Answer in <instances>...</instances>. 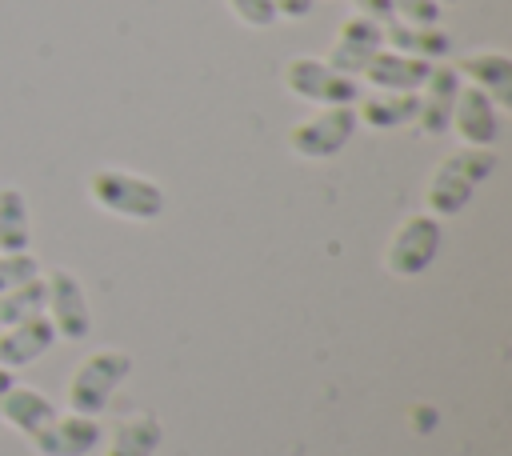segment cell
I'll use <instances>...</instances> for the list:
<instances>
[{
    "label": "cell",
    "mask_w": 512,
    "mask_h": 456,
    "mask_svg": "<svg viewBox=\"0 0 512 456\" xmlns=\"http://www.w3.org/2000/svg\"><path fill=\"white\" fill-rule=\"evenodd\" d=\"M104 444V424L100 416H80V412H56L52 424H44L32 436V448L40 456H92Z\"/></svg>",
    "instance_id": "9c48e42d"
},
{
    "label": "cell",
    "mask_w": 512,
    "mask_h": 456,
    "mask_svg": "<svg viewBox=\"0 0 512 456\" xmlns=\"http://www.w3.org/2000/svg\"><path fill=\"white\" fill-rule=\"evenodd\" d=\"M48 280V304H44V316L56 332V340L64 344H84L92 336V304H88V288L76 272L68 268H56L44 276Z\"/></svg>",
    "instance_id": "52a82bcc"
},
{
    "label": "cell",
    "mask_w": 512,
    "mask_h": 456,
    "mask_svg": "<svg viewBox=\"0 0 512 456\" xmlns=\"http://www.w3.org/2000/svg\"><path fill=\"white\" fill-rule=\"evenodd\" d=\"M12 384H16V376H12L8 368H0V400H4V392H8Z\"/></svg>",
    "instance_id": "484cf974"
},
{
    "label": "cell",
    "mask_w": 512,
    "mask_h": 456,
    "mask_svg": "<svg viewBox=\"0 0 512 456\" xmlns=\"http://www.w3.org/2000/svg\"><path fill=\"white\" fill-rule=\"evenodd\" d=\"M88 188V200L116 216V220H132V224H148V220H160L164 208H168V192L144 176V172H132V168H120V164H100L88 172L84 180Z\"/></svg>",
    "instance_id": "6da1fadb"
},
{
    "label": "cell",
    "mask_w": 512,
    "mask_h": 456,
    "mask_svg": "<svg viewBox=\"0 0 512 456\" xmlns=\"http://www.w3.org/2000/svg\"><path fill=\"white\" fill-rule=\"evenodd\" d=\"M444 8L436 0H392V20L404 24H440Z\"/></svg>",
    "instance_id": "603a6c76"
},
{
    "label": "cell",
    "mask_w": 512,
    "mask_h": 456,
    "mask_svg": "<svg viewBox=\"0 0 512 456\" xmlns=\"http://www.w3.org/2000/svg\"><path fill=\"white\" fill-rule=\"evenodd\" d=\"M440 248H444V224H440L436 216H428V212H412V216H404V220L396 224V232L388 236L380 264H384L388 276L416 280V276H424V272L436 264Z\"/></svg>",
    "instance_id": "277c9868"
},
{
    "label": "cell",
    "mask_w": 512,
    "mask_h": 456,
    "mask_svg": "<svg viewBox=\"0 0 512 456\" xmlns=\"http://www.w3.org/2000/svg\"><path fill=\"white\" fill-rule=\"evenodd\" d=\"M228 12L244 24V28H272L276 24V12H272V0H224Z\"/></svg>",
    "instance_id": "7402d4cb"
},
{
    "label": "cell",
    "mask_w": 512,
    "mask_h": 456,
    "mask_svg": "<svg viewBox=\"0 0 512 456\" xmlns=\"http://www.w3.org/2000/svg\"><path fill=\"white\" fill-rule=\"evenodd\" d=\"M316 8V0H272L276 20H308Z\"/></svg>",
    "instance_id": "cb8c5ba5"
},
{
    "label": "cell",
    "mask_w": 512,
    "mask_h": 456,
    "mask_svg": "<svg viewBox=\"0 0 512 456\" xmlns=\"http://www.w3.org/2000/svg\"><path fill=\"white\" fill-rule=\"evenodd\" d=\"M460 84L464 80H460L456 64H448V60L432 64L428 80L416 92V120L412 124H416L420 136H444L448 132V120H452V104H456Z\"/></svg>",
    "instance_id": "30bf717a"
},
{
    "label": "cell",
    "mask_w": 512,
    "mask_h": 456,
    "mask_svg": "<svg viewBox=\"0 0 512 456\" xmlns=\"http://www.w3.org/2000/svg\"><path fill=\"white\" fill-rule=\"evenodd\" d=\"M352 8L376 24H388L392 20V0H352Z\"/></svg>",
    "instance_id": "d4e9b609"
},
{
    "label": "cell",
    "mask_w": 512,
    "mask_h": 456,
    "mask_svg": "<svg viewBox=\"0 0 512 456\" xmlns=\"http://www.w3.org/2000/svg\"><path fill=\"white\" fill-rule=\"evenodd\" d=\"M160 440H164L160 420L148 416V412H136V416H124V420L112 428L104 456H152V452L160 448Z\"/></svg>",
    "instance_id": "ac0fdd59"
},
{
    "label": "cell",
    "mask_w": 512,
    "mask_h": 456,
    "mask_svg": "<svg viewBox=\"0 0 512 456\" xmlns=\"http://www.w3.org/2000/svg\"><path fill=\"white\" fill-rule=\"evenodd\" d=\"M380 48H384V24H376V20L360 16V12H352V16L340 20L336 40H332V48H328L324 60H328L336 72L360 80V72L368 68V60H372Z\"/></svg>",
    "instance_id": "ba28073f"
},
{
    "label": "cell",
    "mask_w": 512,
    "mask_h": 456,
    "mask_svg": "<svg viewBox=\"0 0 512 456\" xmlns=\"http://www.w3.org/2000/svg\"><path fill=\"white\" fill-rule=\"evenodd\" d=\"M132 376V356L124 348H96L88 352L76 372L68 376L64 384V404L68 412H80V416H104V408L112 404L116 388Z\"/></svg>",
    "instance_id": "3957f363"
},
{
    "label": "cell",
    "mask_w": 512,
    "mask_h": 456,
    "mask_svg": "<svg viewBox=\"0 0 512 456\" xmlns=\"http://www.w3.org/2000/svg\"><path fill=\"white\" fill-rule=\"evenodd\" d=\"M56 344V332L48 324V316H28V320H16L8 328H0V368L16 372V368H28L36 360H44Z\"/></svg>",
    "instance_id": "4fadbf2b"
},
{
    "label": "cell",
    "mask_w": 512,
    "mask_h": 456,
    "mask_svg": "<svg viewBox=\"0 0 512 456\" xmlns=\"http://www.w3.org/2000/svg\"><path fill=\"white\" fill-rule=\"evenodd\" d=\"M452 136L468 148H492L500 140V108L472 84H460L456 104H452V120H448Z\"/></svg>",
    "instance_id": "8fae6325"
},
{
    "label": "cell",
    "mask_w": 512,
    "mask_h": 456,
    "mask_svg": "<svg viewBox=\"0 0 512 456\" xmlns=\"http://www.w3.org/2000/svg\"><path fill=\"white\" fill-rule=\"evenodd\" d=\"M436 4H440V8H448V4H456V0H436Z\"/></svg>",
    "instance_id": "4316f807"
},
{
    "label": "cell",
    "mask_w": 512,
    "mask_h": 456,
    "mask_svg": "<svg viewBox=\"0 0 512 456\" xmlns=\"http://www.w3.org/2000/svg\"><path fill=\"white\" fill-rule=\"evenodd\" d=\"M284 88L288 96L304 100V104H316V108H328V104H356L364 84L336 72L324 56H292L284 64Z\"/></svg>",
    "instance_id": "8992f818"
},
{
    "label": "cell",
    "mask_w": 512,
    "mask_h": 456,
    "mask_svg": "<svg viewBox=\"0 0 512 456\" xmlns=\"http://www.w3.org/2000/svg\"><path fill=\"white\" fill-rule=\"evenodd\" d=\"M464 84L480 88L496 108H512V56L500 48H472L456 60Z\"/></svg>",
    "instance_id": "7c38bea8"
},
{
    "label": "cell",
    "mask_w": 512,
    "mask_h": 456,
    "mask_svg": "<svg viewBox=\"0 0 512 456\" xmlns=\"http://www.w3.org/2000/svg\"><path fill=\"white\" fill-rule=\"evenodd\" d=\"M32 248V208L16 184L0 188V252Z\"/></svg>",
    "instance_id": "d6986e66"
},
{
    "label": "cell",
    "mask_w": 512,
    "mask_h": 456,
    "mask_svg": "<svg viewBox=\"0 0 512 456\" xmlns=\"http://www.w3.org/2000/svg\"><path fill=\"white\" fill-rule=\"evenodd\" d=\"M432 64L428 60H416V56H404V52H392V48H380L368 68L360 72V84L376 88V92H420V84L428 80Z\"/></svg>",
    "instance_id": "5bb4252c"
},
{
    "label": "cell",
    "mask_w": 512,
    "mask_h": 456,
    "mask_svg": "<svg viewBox=\"0 0 512 456\" xmlns=\"http://www.w3.org/2000/svg\"><path fill=\"white\" fill-rule=\"evenodd\" d=\"M44 304H48V280L40 272V276H32V280H24V284H16L12 292L0 296V328H8L16 320H28V316H40Z\"/></svg>",
    "instance_id": "ffe728a7"
},
{
    "label": "cell",
    "mask_w": 512,
    "mask_h": 456,
    "mask_svg": "<svg viewBox=\"0 0 512 456\" xmlns=\"http://www.w3.org/2000/svg\"><path fill=\"white\" fill-rule=\"evenodd\" d=\"M492 172H496V152L492 148H468V144H460L452 156H444L432 168V176L424 184V212L436 216V220L460 216L468 208L472 192L484 180H492Z\"/></svg>",
    "instance_id": "7a4b0ae2"
},
{
    "label": "cell",
    "mask_w": 512,
    "mask_h": 456,
    "mask_svg": "<svg viewBox=\"0 0 512 456\" xmlns=\"http://www.w3.org/2000/svg\"><path fill=\"white\" fill-rule=\"evenodd\" d=\"M52 416H56V404L40 392V388H28V384H12L8 392H4V400H0V424H8V428H16L20 436H36L44 424H52Z\"/></svg>",
    "instance_id": "e0dca14e"
},
{
    "label": "cell",
    "mask_w": 512,
    "mask_h": 456,
    "mask_svg": "<svg viewBox=\"0 0 512 456\" xmlns=\"http://www.w3.org/2000/svg\"><path fill=\"white\" fill-rule=\"evenodd\" d=\"M32 276H40V260L32 248L28 252H0V296L12 292L16 284L32 280Z\"/></svg>",
    "instance_id": "44dd1931"
},
{
    "label": "cell",
    "mask_w": 512,
    "mask_h": 456,
    "mask_svg": "<svg viewBox=\"0 0 512 456\" xmlns=\"http://www.w3.org/2000/svg\"><path fill=\"white\" fill-rule=\"evenodd\" d=\"M356 108V124L372 128V132H396L408 128L416 120V92H360Z\"/></svg>",
    "instance_id": "2e32d148"
},
{
    "label": "cell",
    "mask_w": 512,
    "mask_h": 456,
    "mask_svg": "<svg viewBox=\"0 0 512 456\" xmlns=\"http://www.w3.org/2000/svg\"><path fill=\"white\" fill-rule=\"evenodd\" d=\"M356 108L352 104H328L308 112L304 120H296L288 128V148L300 160H332L348 148V140L356 136Z\"/></svg>",
    "instance_id": "5b68a950"
},
{
    "label": "cell",
    "mask_w": 512,
    "mask_h": 456,
    "mask_svg": "<svg viewBox=\"0 0 512 456\" xmlns=\"http://www.w3.org/2000/svg\"><path fill=\"white\" fill-rule=\"evenodd\" d=\"M384 48L404 52V56H416V60H428V64H440V60H448V52H452V36H448L440 24H404V20H388V24H384Z\"/></svg>",
    "instance_id": "9a60e30c"
}]
</instances>
